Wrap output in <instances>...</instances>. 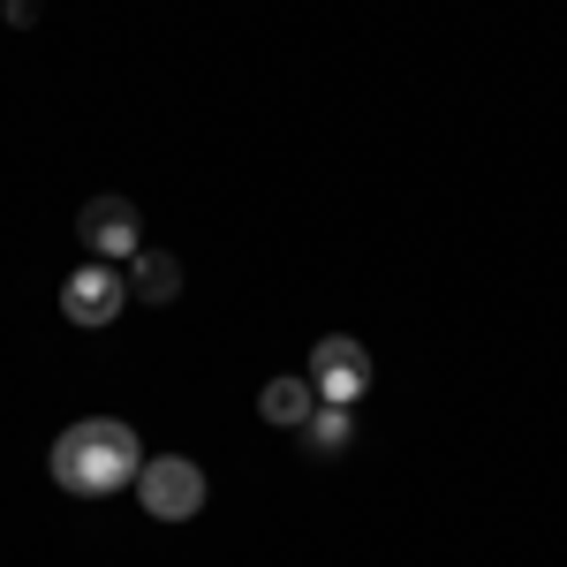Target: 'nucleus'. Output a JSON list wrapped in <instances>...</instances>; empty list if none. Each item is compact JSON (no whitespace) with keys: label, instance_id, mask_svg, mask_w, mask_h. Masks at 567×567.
<instances>
[{"label":"nucleus","instance_id":"1","mask_svg":"<svg viewBox=\"0 0 567 567\" xmlns=\"http://www.w3.org/2000/svg\"><path fill=\"white\" fill-rule=\"evenodd\" d=\"M136 470H144V446H136L130 424L114 416H84L53 439V484L76 492V499H106V492H130Z\"/></svg>","mask_w":567,"mask_h":567},{"label":"nucleus","instance_id":"2","mask_svg":"<svg viewBox=\"0 0 567 567\" xmlns=\"http://www.w3.org/2000/svg\"><path fill=\"white\" fill-rule=\"evenodd\" d=\"M136 499L152 523H189V515H205V470L189 454H159L136 470Z\"/></svg>","mask_w":567,"mask_h":567},{"label":"nucleus","instance_id":"3","mask_svg":"<svg viewBox=\"0 0 567 567\" xmlns=\"http://www.w3.org/2000/svg\"><path fill=\"white\" fill-rule=\"evenodd\" d=\"M122 303H130V280H122L106 258L76 265V272L61 280V318H69V326H114Z\"/></svg>","mask_w":567,"mask_h":567},{"label":"nucleus","instance_id":"4","mask_svg":"<svg viewBox=\"0 0 567 567\" xmlns=\"http://www.w3.org/2000/svg\"><path fill=\"white\" fill-rule=\"evenodd\" d=\"M310 386H318V401H341V409H355V401L371 393V355H363V341H349V333H326V341L310 349Z\"/></svg>","mask_w":567,"mask_h":567},{"label":"nucleus","instance_id":"5","mask_svg":"<svg viewBox=\"0 0 567 567\" xmlns=\"http://www.w3.org/2000/svg\"><path fill=\"white\" fill-rule=\"evenodd\" d=\"M76 235H84L91 258H136V250H144V219H136L130 197H84Z\"/></svg>","mask_w":567,"mask_h":567},{"label":"nucleus","instance_id":"6","mask_svg":"<svg viewBox=\"0 0 567 567\" xmlns=\"http://www.w3.org/2000/svg\"><path fill=\"white\" fill-rule=\"evenodd\" d=\"M310 409H318V386H310V379H265V393H258V416H265V424L303 432Z\"/></svg>","mask_w":567,"mask_h":567},{"label":"nucleus","instance_id":"7","mask_svg":"<svg viewBox=\"0 0 567 567\" xmlns=\"http://www.w3.org/2000/svg\"><path fill=\"white\" fill-rule=\"evenodd\" d=\"M130 296H144V303H175L182 296V258H167V250H136Z\"/></svg>","mask_w":567,"mask_h":567},{"label":"nucleus","instance_id":"8","mask_svg":"<svg viewBox=\"0 0 567 567\" xmlns=\"http://www.w3.org/2000/svg\"><path fill=\"white\" fill-rule=\"evenodd\" d=\"M349 432H355L349 409H341V401H318V409H310V424H303V446H310V454H341Z\"/></svg>","mask_w":567,"mask_h":567},{"label":"nucleus","instance_id":"9","mask_svg":"<svg viewBox=\"0 0 567 567\" xmlns=\"http://www.w3.org/2000/svg\"><path fill=\"white\" fill-rule=\"evenodd\" d=\"M39 16V0H8V23H31Z\"/></svg>","mask_w":567,"mask_h":567}]
</instances>
